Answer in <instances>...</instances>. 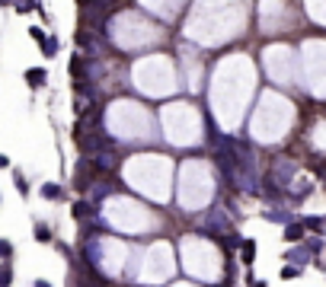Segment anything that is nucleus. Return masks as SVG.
<instances>
[{
    "instance_id": "nucleus-1",
    "label": "nucleus",
    "mask_w": 326,
    "mask_h": 287,
    "mask_svg": "<svg viewBox=\"0 0 326 287\" xmlns=\"http://www.w3.org/2000/svg\"><path fill=\"white\" fill-rule=\"evenodd\" d=\"M307 236L310 233H307V227H304L301 220H291L288 227H285V242H291V246H294V242H304Z\"/></svg>"
},
{
    "instance_id": "nucleus-2",
    "label": "nucleus",
    "mask_w": 326,
    "mask_h": 287,
    "mask_svg": "<svg viewBox=\"0 0 326 287\" xmlns=\"http://www.w3.org/2000/svg\"><path fill=\"white\" fill-rule=\"evenodd\" d=\"M253 262H256V239H243L240 242V265L253 268Z\"/></svg>"
},
{
    "instance_id": "nucleus-3",
    "label": "nucleus",
    "mask_w": 326,
    "mask_h": 287,
    "mask_svg": "<svg viewBox=\"0 0 326 287\" xmlns=\"http://www.w3.org/2000/svg\"><path fill=\"white\" fill-rule=\"evenodd\" d=\"M45 80H48V74L42 67H29L26 70V83L32 86V90H38V86H45Z\"/></svg>"
},
{
    "instance_id": "nucleus-4",
    "label": "nucleus",
    "mask_w": 326,
    "mask_h": 287,
    "mask_svg": "<svg viewBox=\"0 0 326 287\" xmlns=\"http://www.w3.org/2000/svg\"><path fill=\"white\" fill-rule=\"evenodd\" d=\"M42 198H45V201H58L61 198V185L58 182H45V185H42Z\"/></svg>"
},
{
    "instance_id": "nucleus-5",
    "label": "nucleus",
    "mask_w": 326,
    "mask_h": 287,
    "mask_svg": "<svg viewBox=\"0 0 326 287\" xmlns=\"http://www.w3.org/2000/svg\"><path fill=\"white\" fill-rule=\"evenodd\" d=\"M285 262L307 265V262H310V252H304V249H288V252H285Z\"/></svg>"
},
{
    "instance_id": "nucleus-6",
    "label": "nucleus",
    "mask_w": 326,
    "mask_h": 287,
    "mask_svg": "<svg viewBox=\"0 0 326 287\" xmlns=\"http://www.w3.org/2000/svg\"><path fill=\"white\" fill-rule=\"evenodd\" d=\"M262 217H266V220H272V223H285V227H288L291 220H294V217H291L288 211H266V214H262Z\"/></svg>"
},
{
    "instance_id": "nucleus-7",
    "label": "nucleus",
    "mask_w": 326,
    "mask_h": 287,
    "mask_svg": "<svg viewBox=\"0 0 326 287\" xmlns=\"http://www.w3.org/2000/svg\"><path fill=\"white\" fill-rule=\"evenodd\" d=\"M0 287H13V265L0 262Z\"/></svg>"
},
{
    "instance_id": "nucleus-8",
    "label": "nucleus",
    "mask_w": 326,
    "mask_h": 287,
    "mask_svg": "<svg viewBox=\"0 0 326 287\" xmlns=\"http://www.w3.org/2000/svg\"><path fill=\"white\" fill-rule=\"evenodd\" d=\"M90 214H93V207H90L86 201H77V204H74V220H86Z\"/></svg>"
},
{
    "instance_id": "nucleus-9",
    "label": "nucleus",
    "mask_w": 326,
    "mask_h": 287,
    "mask_svg": "<svg viewBox=\"0 0 326 287\" xmlns=\"http://www.w3.org/2000/svg\"><path fill=\"white\" fill-rule=\"evenodd\" d=\"M301 223L307 230H313V233H320V230H323V223H326V217H304Z\"/></svg>"
},
{
    "instance_id": "nucleus-10",
    "label": "nucleus",
    "mask_w": 326,
    "mask_h": 287,
    "mask_svg": "<svg viewBox=\"0 0 326 287\" xmlns=\"http://www.w3.org/2000/svg\"><path fill=\"white\" fill-rule=\"evenodd\" d=\"M13 182H16V191H19V195H29V182H26V175L23 173H13Z\"/></svg>"
},
{
    "instance_id": "nucleus-11",
    "label": "nucleus",
    "mask_w": 326,
    "mask_h": 287,
    "mask_svg": "<svg viewBox=\"0 0 326 287\" xmlns=\"http://www.w3.org/2000/svg\"><path fill=\"white\" fill-rule=\"evenodd\" d=\"M10 258H13V242L0 239V262H10Z\"/></svg>"
},
{
    "instance_id": "nucleus-12",
    "label": "nucleus",
    "mask_w": 326,
    "mask_h": 287,
    "mask_svg": "<svg viewBox=\"0 0 326 287\" xmlns=\"http://www.w3.org/2000/svg\"><path fill=\"white\" fill-rule=\"evenodd\" d=\"M35 239L38 242H51V230H48L45 223H35Z\"/></svg>"
},
{
    "instance_id": "nucleus-13",
    "label": "nucleus",
    "mask_w": 326,
    "mask_h": 287,
    "mask_svg": "<svg viewBox=\"0 0 326 287\" xmlns=\"http://www.w3.org/2000/svg\"><path fill=\"white\" fill-rule=\"evenodd\" d=\"M38 7V0H16V13H32Z\"/></svg>"
},
{
    "instance_id": "nucleus-14",
    "label": "nucleus",
    "mask_w": 326,
    "mask_h": 287,
    "mask_svg": "<svg viewBox=\"0 0 326 287\" xmlns=\"http://www.w3.org/2000/svg\"><path fill=\"white\" fill-rule=\"evenodd\" d=\"M304 246H307V252L313 255V252L323 249V239H317V236H307V239H304Z\"/></svg>"
},
{
    "instance_id": "nucleus-15",
    "label": "nucleus",
    "mask_w": 326,
    "mask_h": 287,
    "mask_svg": "<svg viewBox=\"0 0 326 287\" xmlns=\"http://www.w3.org/2000/svg\"><path fill=\"white\" fill-rule=\"evenodd\" d=\"M297 274H301V268H297V265H285V268H281V278H285V281L297 278Z\"/></svg>"
},
{
    "instance_id": "nucleus-16",
    "label": "nucleus",
    "mask_w": 326,
    "mask_h": 287,
    "mask_svg": "<svg viewBox=\"0 0 326 287\" xmlns=\"http://www.w3.org/2000/svg\"><path fill=\"white\" fill-rule=\"evenodd\" d=\"M29 35H32V38H35L38 45H45V42H48V38H45V32L38 29V26H32V29H29Z\"/></svg>"
},
{
    "instance_id": "nucleus-17",
    "label": "nucleus",
    "mask_w": 326,
    "mask_h": 287,
    "mask_svg": "<svg viewBox=\"0 0 326 287\" xmlns=\"http://www.w3.org/2000/svg\"><path fill=\"white\" fill-rule=\"evenodd\" d=\"M42 51H45V54H48V58H51V54H54V51H58V38H48L45 45H42Z\"/></svg>"
},
{
    "instance_id": "nucleus-18",
    "label": "nucleus",
    "mask_w": 326,
    "mask_h": 287,
    "mask_svg": "<svg viewBox=\"0 0 326 287\" xmlns=\"http://www.w3.org/2000/svg\"><path fill=\"white\" fill-rule=\"evenodd\" d=\"M0 169H10V157L7 153H0Z\"/></svg>"
},
{
    "instance_id": "nucleus-19",
    "label": "nucleus",
    "mask_w": 326,
    "mask_h": 287,
    "mask_svg": "<svg viewBox=\"0 0 326 287\" xmlns=\"http://www.w3.org/2000/svg\"><path fill=\"white\" fill-rule=\"evenodd\" d=\"M32 287H51V284H48L45 278H38V281H35V284H32Z\"/></svg>"
},
{
    "instance_id": "nucleus-20",
    "label": "nucleus",
    "mask_w": 326,
    "mask_h": 287,
    "mask_svg": "<svg viewBox=\"0 0 326 287\" xmlns=\"http://www.w3.org/2000/svg\"><path fill=\"white\" fill-rule=\"evenodd\" d=\"M246 287H269L266 281H253V284H246Z\"/></svg>"
},
{
    "instance_id": "nucleus-21",
    "label": "nucleus",
    "mask_w": 326,
    "mask_h": 287,
    "mask_svg": "<svg viewBox=\"0 0 326 287\" xmlns=\"http://www.w3.org/2000/svg\"><path fill=\"white\" fill-rule=\"evenodd\" d=\"M323 249H326V242H323Z\"/></svg>"
}]
</instances>
